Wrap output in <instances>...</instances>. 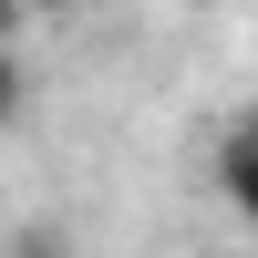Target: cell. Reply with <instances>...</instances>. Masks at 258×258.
<instances>
[{
  "label": "cell",
  "mask_w": 258,
  "mask_h": 258,
  "mask_svg": "<svg viewBox=\"0 0 258 258\" xmlns=\"http://www.w3.org/2000/svg\"><path fill=\"white\" fill-rule=\"evenodd\" d=\"M217 197L258 227V103H238V124H227V145H217Z\"/></svg>",
  "instance_id": "1"
},
{
  "label": "cell",
  "mask_w": 258,
  "mask_h": 258,
  "mask_svg": "<svg viewBox=\"0 0 258 258\" xmlns=\"http://www.w3.org/2000/svg\"><path fill=\"white\" fill-rule=\"evenodd\" d=\"M21 124H31V62L0 41V135H21Z\"/></svg>",
  "instance_id": "2"
},
{
  "label": "cell",
  "mask_w": 258,
  "mask_h": 258,
  "mask_svg": "<svg viewBox=\"0 0 258 258\" xmlns=\"http://www.w3.org/2000/svg\"><path fill=\"white\" fill-rule=\"evenodd\" d=\"M21 21H31V0H0V41H11V31H21Z\"/></svg>",
  "instance_id": "4"
},
{
  "label": "cell",
  "mask_w": 258,
  "mask_h": 258,
  "mask_svg": "<svg viewBox=\"0 0 258 258\" xmlns=\"http://www.w3.org/2000/svg\"><path fill=\"white\" fill-rule=\"evenodd\" d=\"M186 11H227V0H186Z\"/></svg>",
  "instance_id": "5"
},
{
  "label": "cell",
  "mask_w": 258,
  "mask_h": 258,
  "mask_svg": "<svg viewBox=\"0 0 258 258\" xmlns=\"http://www.w3.org/2000/svg\"><path fill=\"white\" fill-rule=\"evenodd\" d=\"M0 258H73V238H62V227H11Z\"/></svg>",
  "instance_id": "3"
}]
</instances>
